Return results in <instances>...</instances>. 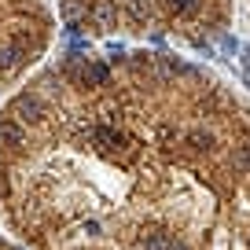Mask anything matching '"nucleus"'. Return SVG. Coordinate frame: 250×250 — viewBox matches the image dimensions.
<instances>
[{
    "label": "nucleus",
    "mask_w": 250,
    "mask_h": 250,
    "mask_svg": "<svg viewBox=\"0 0 250 250\" xmlns=\"http://www.w3.org/2000/svg\"><path fill=\"white\" fill-rule=\"evenodd\" d=\"M0 217L30 250H250V103L162 48L41 62L0 107Z\"/></svg>",
    "instance_id": "nucleus-1"
},
{
    "label": "nucleus",
    "mask_w": 250,
    "mask_h": 250,
    "mask_svg": "<svg viewBox=\"0 0 250 250\" xmlns=\"http://www.w3.org/2000/svg\"><path fill=\"white\" fill-rule=\"evenodd\" d=\"M232 0H59V22L88 44L210 48L232 26Z\"/></svg>",
    "instance_id": "nucleus-2"
},
{
    "label": "nucleus",
    "mask_w": 250,
    "mask_h": 250,
    "mask_svg": "<svg viewBox=\"0 0 250 250\" xmlns=\"http://www.w3.org/2000/svg\"><path fill=\"white\" fill-rule=\"evenodd\" d=\"M55 41L52 0H0V96L15 92Z\"/></svg>",
    "instance_id": "nucleus-3"
},
{
    "label": "nucleus",
    "mask_w": 250,
    "mask_h": 250,
    "mask_svg": "<svg viewBox=\"0 0 250 250\" xmlns=\"http://www.w3.org/2000/svg\"><path fill=\"white\" fill-rule=\"evenodd\" d=\"M0 250H19L15 243H8V239H0Z\"/></svg>",
    "instance_id": "nucleus-4"
}]
</instances>
